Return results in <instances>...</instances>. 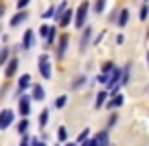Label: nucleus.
<instances>
[{"label": "nucleus", "mask_w": 149, "mask_h": 146, "mask_svg": "<svg viewBox=\"0 0 149 146\" xmlns=\"http://www.w3.org/2000/svg\"><path fill=\"white\" fill-rule=\"evenodd\" d=\"M72 16H74V12H72V10H65V12H63V16H61V21H59V23H61V25H63V27H65V25H70V21H72Z\"/></svg>", "instance_id": "9b49d317"}, {"label": "nucleus", "mask_w": 149, "mask_h": 146, "mask_svg": "<svg viewBox=\"0 0 149 146\" xmlns=\"http://www.w3.org/2000/svg\"><path fill=\"white\" fill-rule=\"evenodd\" d=\"M127 21H129V10H123V12H120V19H118V25H120V27H125V25H127Z\"/></svg>", "instance_id": "dca6fc26"}, {"label": "nucleus", "mask_w": 149, "mask_h": 146, "mask_svg": "<svg viewBox=\"0 0 149 146\" xmlns=\"http://www.w3.org/2000/svg\"><path fill=\"white\" fill-rule=\"evenodd\" d=\"M147 14H149V8H147V6H143V8H141V16H139V19H141V21H145V19H147Z\"/></svg>", "instance_id": "393cba45"}, {"label": "nucleus", "mask_w": 149, "mask_h": 146, "mask_svg": "<svg viewBox=\"0 0 149 146\" xmlns=\"http://www.w3.org/2000/svg\"><path fill=\"white\" fill-rule=\"evenodd\" d=\"M123 101H125L123 95H114V99H110L108 106H110V108H118V106H123Z\"/></svg>", "instance_id": "4468645a"}, {"label": "nucleus", "mask_w": 149, "mask_h": 146, "mask_svg": "<svg viewBox=\"0 0 149 146\" xmlns=\"http://www.w3.org/2000/svg\"><path fill=\"white\" fill-rule=\"evenodd\" d=\"M39 71H41L43 79H49L51 77V61H49L47 55H41L39 57Z\"/></svg>", "instance_id": "f257e3e1"}, {"label": "nucleus", "mask_w": 149, "mask_h": 146, "mask_svg": "<svg viewBox=\"0 0 149 146\" xmlns=\"http://www.w3.org/2000/svg\"><path fill=\"white\" fill-rule=\"evenodd\" d=\"M147 61H149V53H147Z\"/></svg>", "instance_id": "f704fd0d"}, {"label": "nucleus", "mask_w": 149, "mask_h": 146, "mask_svg": "<svg viewBox=\"0 0 149 146\" xmlns=\"http://www.w3.org/2000/svg\"><path fill=\"white\" fill-rule=\"evenodd\" d=\"M94 10H96V12H102V10H104V0H98V2L94 4Z\"/></svg>", "instance_id": "4be33fe9"}, {"label": "nucleus", "mask_w": 149, "mask_h": 146, "mask_svg": "<svg viewBox=\"0 0 149 146\" xmlns=\"http://www.w3.org/2000/svg\"><path fill=\"white\" fill-rule=\"evenodd\" d=\"M29 2H31V0H19V2H17V6H19V8H25Z\"/></svg>", "instance_id": "c756f323"}, {"label": "nucleus", "mask_w": 149, "mask_h": 146, "mask_svg": "<svg viewBox=\"0 0 149 146\" xmlns=\"http://www.w3.org/2000/svg\"><path fill=\"white\" fill-rule=\"evenodd\" d=\"M68 104V97L65 95H61V97H57V101H55V108H63Z\"/></svg>", "instance_id": "6ab92c4d"}, {"label": "nucleus", "mask_w": 149, "mask_h": 146, "mask_svg": "<svg viewBox=\"0 0 149 146\" xmlns=\"http://www.w3.org/2000/svg\"><path fill=\"white\" fill-rule=\"evenodd\" d=\"M86 138H88V130H84V132H82V134L78 136V142H84Z\"/></svg>", "instance_id": "c85d7f7f"}, {"label": "nucleus", "mask_w": 149, "mask_h": 146, "mask_svg": "<svg viewBox=\"0 0 149 146\" xmlns=\"http://www.w3.org/2000/svg\"><path fill=\"white\" fill-rule=\"evenodd\" d=\"M57 136H59V140H65V138H68V130L61 126V128H59V132H57Z\"/></svg>", "instance_id": "5701e85b"}, {"label": "nucleus", "mask_w": 149, "mask_h": 146, "mask_svg": "<svg viewBox=\"0 0 149 146\" xmlns=\"http://www.w3.org/2000/svg\"><path fill=\"white\" fill-rule=\"evenodd\" d=\"M65 146H76V144H72V142H70V144H65Z\"/></svg>", "instance_id": "72a5a7b5"}, {"label": "nucleus", "mask_w": 149, "mask_h": 146, "mask_svg": "<svg viewBox=\"0 0 149 146\" xmlns=\"http://www.w3.org/2000/svg\"><path fill=\"white\" fill-rule=\"evenodd\" d=\"M33 144H35V146H45V144H43V142H39V140H33Z\"/></svg>", "instance_id": "473e14b6"}, {"label": "nucleus", "mask_w": 149, "mask_h": 146, "mask_svg": "<svg viewBox=\"0 0 149 146\" xmlns=\"http://www.w3.org/2000/svg\"><path fill=\"white\" fill-rule=\"evenodd\" d=\"M19 85H21V89L29 87V85H31V75H23V77H21V81H19Z\"/></svg>", "instance_id": "ddd939ff"}, {"label": "nucleus", "mask_w": 149, "mask_h": 146, "mask_svg": "<svg viewBox=\"0 0 149 146\" xmlns=\"http://www.w3.org/2000/svg\"><path fill=\"white\" fill-rule=\"evenodd\" d=\"M6 57H8V49H2V51H0V65H4Z\"/></svg>", "instance_id": "412c9836"}, {"label": "nucleus", "mask_w": 149, "mask_h": 146, "mask_svg": "<svg viewBox=\"0 0 149 146\" xmlns=\"http://www.w3.org/2000/svg\"><path fill=\"white\" fill-rule=\"evenodd\" d=\"M86 14H88V2H82L80 8H78V12H76V27H78V29L84 27V23H86Z\"/></svg>", "instance_id": "f03ea898"}, {"label": "nucleus", "mask_w": 149, "mask_h": 146, "mask_svg": "<svg viewBox=\"0 0 149 146\" xmlns=\"http://www.w3.org/2000/svg\"><path fill=\"white\" fill-rule=\"evenodd\" d=\"M33 97H35L37 101H41V99L45 97V91H43L41 85H33Z\"/></svg>", "instance_id": "0eeeda50"}, {"label": "nucleus", "mask_w": 149, "mask_h": 146, "mask_svg": "<svg viewBox=\"0 0 149 146\" xmlns=\"http://www.w3.org/2000/svg\"><path fill=\"white\" fill-rule=\"evenodd\" d=\"M102 69H104V73H108V71H112L114 67H112V63H104V67H102Z\"/></svg>", "instance_id": "7c9ffc66"}, {"label": "nucleus", "mask_w": 149, "mask_h": 146, "mask_svg": "<svg viewBox=\"0 0 149 146\" xmlns=\"http://www.w3.org/2000/svg\"><path fill=\"white\" fill-rule=\"evenodd\" d=\"M53 14H55V8H49V10H47V12L43 14V19H51Z\"/></svg>", "instance_id": "cd10ccee"}, {"label": "nucleus", "mask_w": 149, "mask_h": 146, "mask_svg": "<svg viewBox=\"0 0 149 146\" xmlns=\"http://www.w3.org/2000/svg\"><path fill=\"white\" fill-rule=\"evenodd\" d=\"M27 130H29V122H27V120H23V122L19 124V132H21V134H25Z\"/></svg>", "instance_id": "aec40b11"}, {"label": "nucleus", "mask_w": 149, "mask_h": 146, "mask_svg": "<svg viewBox=\"0 0 149 146\" xmlns=\"http://www.w3.org/2000/svg\"><path fill=\"white\" fill-rule=\"evenodd\" d=\"M35 43V37H33V31H27L25 33V39H23V49H31Z\"/></svg>", "instance_id": "20e7f679"}, {"label": "nucleus", "mask_w": 149, "mask_h": 146, "mask_svg": "<svg viewBox=\"0 0 149 146\" xmlns=\"http://www.w3.org/2000/svg\"><path fill=\"white\" fill-rule=\"evenodd\" d=\"M13 118H15V114H13L10 110H4L2 114H0V130H6V128L10 126Z\"/></svg>", "instance_id": "7ed1b4c3"}, {"label": "nucleus", "mask_w": 149, "mask_h": 146, "mask_svg": "<svg viewBox=\"0 0 149 146\" xmlns=\"http://www.w3.org/2000/svg\"><path fill=\"white\" fill-rule=\"evenodd\" d=\"M98 83H108V77H106V75H100V77H98Z\"/></svg>", "instance_id": "2f4dec72"}, {"label": "nucleus", "mask_w": 149, "mask_h": 146, "mask_svg": "<svg viewBox=\"0 0 149 146\" xmlns=\"http://www.w3.org/2000/svg\"><path fill=\"white\" fill-rule=\"evenodd\" d=\"M47 120H49V112L43 110V112H41V118H39V126L45 128V126H47Z\"/></svg>", "instance_id": "f8f14e48"}, {"label": "nucleus", "mask_w": 149, "mask_h": 146, "mask_svg": "<svg viewBox=\"0 0 149 146\" xmlns=\"http://www.w3.org/2000/svg\"><path fill=\"white\" fill-rule=\"evenodd\" d=\"M25 19H27V14H25V12H19L17 16L10 19V25H13V27H19L21 23H25Z\"/></svg>", "instance_id": "6e6552de"}, {"label": "nucleus", "mask_w": 149, "mask_h": 146, "mask_svg": "<svg viewBox=\"0 0 149 146\" xmlns=\"http://www.w3.org/2000/svg\"><path fill=\"white\" fill-rule=\"evenodd\" d=\"M104 101H106V91H100V93H98V97H96V108H100Z\"/></svg>", "instance_id": "f3484780"}, {"label": "nucleus", "mask_w": 149, "mask_h": 146, "mask_svg": "<svg viewBox=\"0 0 149 146\" xmlns=\"http://www.w3.org/2000/svg\"><path fill=\"white\" fill-rule=\"evenodd\" d=\"M84 81H86V77H84V75H80V77L74 81V87H80V85H84Z\"/></svg>", "instance_id": "b1692460"}, {"label": "nucleus", "mask_w": 149, "mask_h": 146, "mask_svg": "<svg viewBox=\"0 0 149 146\" xmlns=\"http://www.w3.org/2000/svg\"><path fill=\"white\" fill-rule=\"evenodd\" d=\"M19 110H21V114H23V116H29V97H27V95H23V97H21Z\"/></svg>", "instance_id": "39448f33"}, {"label": "nucleus", "mask_w": 149, "mask_h": 146, "mask_svg": "<svg viewBox=\"0 0 149 146\" xmlns=\"http://www.w3.org/2000/svg\"><path fill=\"white\" fill-rule=\"evenodd\" d=\"M96 138H98V144L100 146H110L108 144V132H100V134H96Z\"/></svg>", "instance_id": "9d476101"}, {"label": "nucleus", "mask_w": 149, "mask_h": 146, "mask_svg": "<svg viewBox=\"0 0 149 146\" xmlns=\"http://www.w3.org/2000/svg\"><path fill=\"white\" fill-rule=\"evenodd\" d=\"M17 67H19V61H17V59H13V61L8 63L6 71H4V73H6V77H13V75H15V71H17Z\"/></svg>", "instance_id": "423d86ee"}, {"label": "nucleus", "mask_w": 149, "mask_h": 146, "mask_svg": "<svg viewBox=\"0 0 149 146\" xmlns=\"http://www.w3.org/2000/svg\"><path fill=\"white\" fill-rule=\"evenodd\" d=\"M65 10H68V8H65V2H61V6L55 10V19H57V21H61V16H63V12H65Z\"/></svg>", "instance_id": "2eb2a0df"}, {"label": "nucleus", "mask_w": 149, "mask_h": 146, "mask_svg": "<svg viewBox=\"0 0 149 146\" xmlns=\"http://www.w3.org/2000/svg\"><path fill=\"white\" fill-rule=\"evenodd\" d=\"M0 51H2V49H0Z\"/></svg>", "instance_id": "c9c22d12"}, {"label": "nucleus", "mask_w": 149, "mask_h": 146, "mask_svg": "<svg viewBox=\"0 0 149 146\" xmlns=\"http://www.w3.org/2000/svg\"><path fill=\"white\" fill-rule=\"evenodd\" d=\"M53 39H55V29H53V27H51V29H49V35H47V41H49V43H51V41H53Z\"/></svg>", "instance_id": "bb28decb"}, {"label": "nucleus", "mask_w": 149, "mask_h": 146, "mask_svg": "<svg viewBox=\"0 0 149 146\" xmlns=\"http://www.w3.org/2000/svg\"><path fill=\"white\" fill-rule=\"evenodd\" d=\"M90 33H92L90 29H84V33H82V43H80V49H82V51L86 49V45H88V41H90Z\"/></svg>", "instance_id": "1a4fd4ad"}, {"label": "nucleus", "mask_w": 149, "mask_h": 146, "mask_svg": "<svg viewBox=\"0 0 149 146\" xmlns=\"http://www.w3.org/2000/svg\"><path fill=\"white\" fill-rule=\"evenodd\" d=\"M127 83H129V67H127V71H125V75L120 79V85H127Z\"/></svg>", "instance_id": "a878e982"}, {"label": "nucleus", "mask_w": 149, "mask_h": 146, "mask_svg": "<svg viewBox=\"0 0 149 146\" xmlns=\"http://www.w3.org/2000/svg\"><path fill=\"white\" fill-rule=\"evenodd\" d=\"M65 47H68V37H63V39L59 41V57L63 55V51H65Z\"/></svg>", "instance_id": "a211bd4d"}]
</instances>
